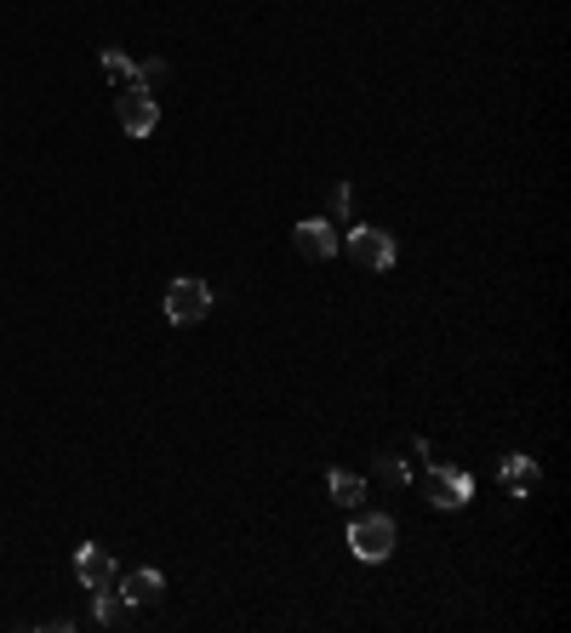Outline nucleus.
I'll list each match as a JSON object with an SVG mask.
<instances>
[{
	"instance_id": "423d86ee",
	"label": "nucleus",
	"mask_w": 571,
	"mask_h": 633,
	"mask_svg": "<svg viewBox=\"0 0 571 633\" xmlns=\"http://www.w3.org/2000/svg\"><path fill=\"white\" fill-rule=\"evenodd\" d=\"M292 246L304 251V258H314V263H326V258H337V229L326 217H304L292 229Z\"/></svg>"
},
{
	"instance_id": "39448f33",
	"label": "nucleus",
	"mask_w": 571,
	"mask_h": 633,
	"mask_svg": "<svg viewBox=\"0 0 571 633\" xmlns=\"http://www.w3.org/2000/svg\"><path fill=\"white\" fill-rule=\"evenodd\" d=\"M349 258H355V263H366L371 274H389L401 251H394V240H389L383 229H349Z\"/></svg>"
},
{
	"instance_id": "4468645a",
	"label": "nucleus",
	"mask_w": 571,
	"mask_h": 633,
	"mask_svg": "<svg viewBox=\"0 0 571 633\" xmlns=\"http://www.w3.org/2000/svg\"><path fill=\"white\" fill-rule=\"evenodd\" d=\"M378 479H383V486H406L412 474H406V463H401V457H389V451H383V457H378Z\"/></svg>"
},
{
	"instance_id": "9d476101",
	"label": "nucleus",
	"mask_w": 571,
	"mask_h": 633,
	"mask_svg": "<svg viewBox=\"0 0 571 633\" xmlns=\"http://www.w3.org/2000/svg\"><path fill=\"white\" fill-rule=\"evenodd\" d=\"M120 594H127L132 605H155V599L166 594V576H160V571H132L127 582H120Z\"/></svg>"
},
{
	"instance_id": "6e6552de",
	"label": "nucleus",
	"mask_w": 571,
	"mask_h": 633,
	"mask_svg": "<svg viewBox=\"0 0 571 633\" xmlns=\"http://www.w3.org/2000/svg\"><path fill=\"white\" fill-rule=\"evenodd\" d=\"M97 622H104V628H132L138 605L127 594H115V588H97Z\"/></svg>"
},
{
	"instance_id": "7ed1b4c3",
	"label": "nucleus",
	"mask_w": 571,
	"mask_h": 633,
	"mask_svg": "<svg viewBox=\"0 0 571 633\" xmlns=\"http://www.w3.org/2000/svg\"><path fill=\"white\" fill-rule=\"evenodd\" d=\"M115 115H120V126H127V138H148L160 126V104H155V92L148 86H120L115 92Z\"/></svg>"
},
{
	"instance_id": "20e7f679",
	"label": "nucleus",
	"mask_w": 571,
	"mask_h": 633,
	"mask_svg": "<svg viewBox=\"0 0 571 633\" xmlns=\"http://www.w3.org/2000/svg\"><path fill=\"white\" fill-rule=\"evenodd\" d=\"M424 497L435 502V509H468L475 502V479H468L463 468H445V457L429 468V479H424Z\"/></svg>"
},
{
	"instance_id": "f257e3e1",
	"label": "nucleus",
	"mask_w": 571,
	"mask_h": 633,
	"mask_svg": "<svg viewBox=\"0 0 571 633\" xmlns=\"http://www.w3.org/2000/svg\"><path fill=\"white\" fill-rule=\"evenodd\" d=\"M394 548H401V530H394L389 514H355V525H349V553H355L360 565H383Z\"/></svg>"
},
{
	"instance_id": "f03ea898",
	"label": "nucleus",
	"mask_w": 571,
	"mask_h": 633,
	"mask_svg": "<svg viewBox=\"0 0 571 633\" xmlns=\"http://www.w3.org/2000/svg\"><path fill=\"white\" fill-rule=\"evenodd\" d=\"M160 309H166L171 325H201V320L212 314V286H206V280H194V274H178V280L166 286Z\"/></svg>"
},
{
	"instance_id": "2eb2a0df",
	"label": "nucleus",
	"mask_w": 571,
	"mask_h": 633,
	"mask_svg": "<svg viewBox=\"0 0 571 633\" xmlns=\"http://www.w3.org/2000/svg\"><path fill=\"white\" fill-rule=\"evenodd\" d=\"M166 81V63L160 58H148V63H138V86H148V92H155Z\"/></svg>"
},
{
	"instance_id": "f8f14e48",
	"label": "nucleus",
	"mask_w": 571,
	"mask_h": 633,
	"mask_svg": "<svg viewBox=\"0 0 571 633\" xmlns=\"http://www.w3.org/2000/svg\"><path fill=\"white\" fill-rule=\"evenodd\" d=\"M104 74H109L115 86H132V81H138V63H132L127 52H115V46H104Z\"/></svg>"
},
{
	"instance_id": "9b49d317",
	"label": "nucleus",
	"mask_w": 571,
	"mask_h": 633,
	"mask_svg": "<svg viewBox=\"0 0 571 633\" xmlns=\"http://www.w3.org/2000/svg\"><path fill=\"white\" fill-rule=\"evenodd\" d=\"M326 491H332V502H343V509H355V502H366V479H355L349 468H337V474L326 479Z\"/></svg>"
},
{
	"instance_id": "0eeeda50",
	"label": "nucleus",
	"mask_w": 571,
	"mask_h": 633,
	"mask_svg": "<svg viewBox=\"0 0 571 633\" xmlns=\"http://www.w3.org/2000/svg\"><path fill=\"white\" fill-rule=\"evenodd\" d=\"M74 576L86 582V588H115V560H109V548H97V542H81L74 548Z\"/></svg>"
},
{
	"instance_id": "ddd939ff",
	"label": "nucleus",
	"mask_w": 571,
	"mask_h": 633,
	"mask_svg": "<svg viewBox=\"0 0 571 633\" xmlns=\"http://www.w3.org/2000/svg\"><path fill=\"white\" fill-rule=\"evenodd\" d=\"M349 212H355L349 183H332V194H326V217H332V223H349Z\"/></svg>"
},
{
	"instance_id": "1a4fd4ad",
	"label": "nucleus",
	"mask_w": 571,
	"mask_h": 633,
	"mask_svg": "<svg viewBox=\"0 0 571 633\" xmlns=\"http://www.w3.org/2000/svg\"><path fill=\"white\" fill-rule=\"evenodd\" d=\"M503 491L509 497H532L537 491V457H520L514 451V457L503 463Z\"/></svg>"
}]
</instances>
